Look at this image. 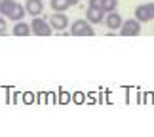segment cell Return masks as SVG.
<instances>
[{
	"instance_id": "cell-1",
	"label": "cell",
	"mask_w": 154,
	"mask_h": 137,
	"mask_svg": "<svg viewBox=\"0 0 154 137\" xmlns=\"http://www.w3.org/2000/svg\"><path fill=\"white\" fill-rule=\"evenodd\" d=\"M25 6H21L15 0H2L0 2V15L8 17L11 21H21L25 17Z\"/></svg>"
},
{
	"instance_id": "cell-7",
	"label": "cell",
	"mask_w": 154,
	"mask_h": 137,
	"mask_svg": "<svg viewBox=\"0 0 154 137\" xmlns=\"http://www.w3.org/2000/svg\"><path fill=\"white\" fill-rule=\"evenodd\" d=\"M86 17H88L86 21H90L91 25H99V23L105 21V10L95 8V6H90L88 11H86Z\"/></svg>"
},
{
	"instance_id": "cell-8",
	"label": "cell",
	"mask_w": 154,
	"mask_h": 137,
	"mask_svg": "<svg viewBox=\"0 0 154 137\" xmlns=\"http://www.w3.org/2000/svg\"><path fill=\"white\" fill-rule=\"evenodd\" d=\"M25 11L31 17H36L44 11V2L42 0H27L25 2Z\"/></svg>"
},
{
	"instance_id": "cell-10",
	"label": "cell",
	"mask_w": 154,
	"mask_h": 137,
	"mask_svg": "<svg viewBox=\"0 0 154 137\" xmlns=\"http://www.w3.org/2000/svg\"><path fill=\"white\" fill-rule=\"evenodd\" d=\"M15 34V36H29L31 34V25L29 23H23V21H17L14 25V31H11Z\"/></svg>"
},
{
	"instance_id": "cell-5",
	"label": "cell",
	"mask_w": 154,
	"mask_h": 137,
	"mask_svg": "<svg viewBox=\"0 0 154 137\" xmlns=\"http://www.w3.org/2000/svg\"><path fill=\"white\" fill-rule=\"evenodd\" d=\"M120 34L122 36H137V34L141 33V21L137 19H126V21H122V25H120Z\"/></svg>"
},
{
	"instance_id": "cell-13",
	"label": "cell",
	"mask_w": 154,
	"mask_h": 137,
	"mask_svg": "<svg viewBox=\"0 0 154 137\" xmlns=\"http://www.w3.org/2000/svg\"><path fill=\"white\" fill-rule=\"evenodd\" d=\"M8 31V23H6V17H0V34H6Z\"/></svg>"
},
{
	"instance_id": "cell-12",
	"label": "cell",
	"mask_w": 154,
	"mask_h": 137,
	"mask_svg": "<svg viewBox=\"0 0 154 137\" xmlns=\"http://www.w3.org/2000/svg\"><path fill=\"white\" fill-rule=\"evenodd\" d=\"M116 8H118V0H103L105 14H109V11H116Z\"/></svg>"
},
{
	"instance_id": "cell-4",
	"label": "cell",
	"mask_w": 154,
	"mask_h": 137,
	"mask_svg": "<svg viewBox=\"0 0 154 137\" xmlns=\"http://www.w3.org/2000/svg\"><path fill=\"white\" fill-rule=\"evenodd\" d=\"M135 17L137 21L141 23H146V21H152L154 19V2H145L135 8Z\"/></svg>"
},
{
	"instance_id": "cell-14",
	"label": "cell",
	"mask_w": 154,
	"mask_h": 137,
	"mask_svg": "<svg viewBox=\"0 0 154 137\" xmlns=\"http://www.w3.org/2000/svg\"><path fill=\"white\" fill-rule=\"evenodd\" d=\"M90 6H95V8L103 10V0H90Z\"/></svg>"
},
{
	"instance_id": "cell-2",
	"label": "cell",
	"mask_w": 154,
	"mask_h": 137,
	"mask_svg": "<svg viewBox=\"0 0 154 137\" xmlns=\"http://www.w3.org/2000/svg\"><path fill=\"white\" fill-rule=\"evenodd\" d=\"M51 31H53L51 25L44 19V17H38V15H36V17L31 21V33L36 34V36H50Z\"/></svg>"
},
{
	"instance_id": "cell-6",
	"label": "cell",
	"mask_w": 154,
	"mask_h": 137,
	"mask_svg": "<svg viewBox=\"0 0 154 137\" xmlns=\"http://www.w3.org/2000/svg\"><path fill=\"white\" fill-rule=\"evenodd\" d=\"M50 25L55 31H65L69 27V17L65 15V11H55L53 15H50Z\"/></svg>"
},
{
	"instance_id": "cell-11",
	"label": "cell",
	"mask_w": 154,
	"mask_h": 137,
	"mask_svg": "<svg viewBox=\"0 0 154 137\" xmlns=\"http://www.w3.org/2000/svg\"><path fill=\"white\" fill-rule=\"evenodd\" d=\"M51 8L55 11H67L70 6H69V0H51Z\"/></svg>"
},
{
	"instance_id": "cell-15",
	"label": "cell",
	"mask_w": 154,
	"mask_h": 137,
	"mask_svg": "<svg viewBox=\"0 0 154 137\" xmlns=\"http://www.w3.org/2000/svg\"><path fill=\"white\" fill-rule=\"evenodd\" d=\"M78 2H80V0H69V6H76Z\"/></svg>"
},
{
	"instance_id": "cell-16",
	"label": "cell",
	"mask_w": 154,
	"mask_h": 137,
	"mask_svg": "<svg viewBox=\"0 0 154 137\" xmlns=\"http://www.w3.org/2000/svg\"><path fill=\"white\" fill-rule=\"evenodd\" d=\"M0 2H2V0H0Z\"/></svg>"
},
{
	"instance_id": "cell-3",
	"label": "cell",
	"mask_w": 154,
	"mask_h": 137,
	"mask_svg": "<svg viewBox=\"0 0 154 137\" xmlns=\"http://www.w3.org/2000/svg\"><path fill=\"white\" fill-rule=\"evenodd\" d=\"M70 34H72V36H93L91 23L86 21V19H76L72 25H70Z\"/></svg>"
},
{
	"instance_id": "cell-9",
	"label": "cell",
	"mask_w": 154,
	"mask_h": 137,
	"mask_svg": "<svg viewBox=\"0 0 154 137\" xmlns=\"http://www.w3.org/2000/svg\"><path fill=\"white\" fill-rule=\"evenodd\" d=\"M122 15L118 14V11H109V14L105 15V23H106V27L110 29V31H116V29H120L122 25Z\"/></svg>"
}]
</instances>
